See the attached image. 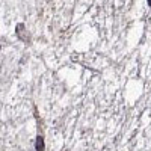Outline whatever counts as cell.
I'll return each instance as SVG.
<instances>
[{
  "mask_svg": "<svg viewBox=\"0 0 151 151\" xmlns=\"http://www.w3.org/2000/svg\"><path fill=\"white\" fill-rule=\"evenodd\" d=\"M17 35L20 36V40H23V41H29V38H27V32H26V29H24V24H21V23H18V26H17Z\"/></svg>",
  "mask_w": 151,
  "mask_h": 151,
  "instance_id": "6da1fadb",
  "label": "cell"
},
{
  "mask_svg": "<svg viewBox=\"0 0 151 151\" xmlns=\"http://www.w3.org/2000/svg\"><path fill=\"white\" fill-rule=\"evenodd\" d=\"M45 145H44V137L42 136H36L35 139V151H44Z\"/></svg>",
  "mask_w": 151,
  "mask_h": 151,
  "instance_id": "7a4b0ae2",
  "label": "cell"
},
{
  "mask_svg": "<svg viewBox=\"0 0 151 151\" xmlns=\"http://www.w3.org/2000/svg\"><path fill=\"white\" fill-rule=\"evenodd\" d=\"M148 5H150V6H151V0H150V2H148Z\"/></svg>",
  "mask_w": 151,
  "mask_h": 151,
  "instance_id": "3957f363",
  "label": "cell"
}]
</instances>
